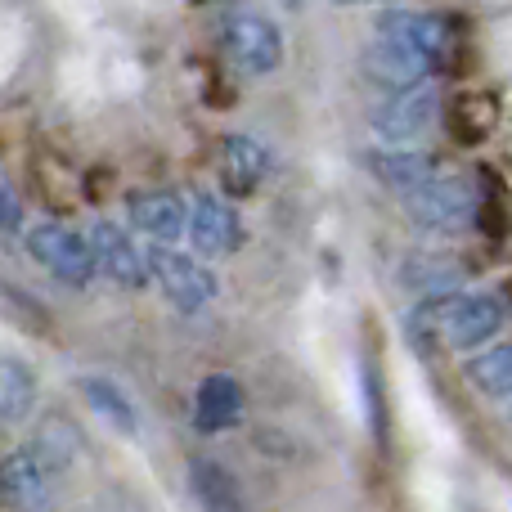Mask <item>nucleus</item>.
Segmentation results:
<instances>
[{
    "label": "nucleus",
    "instance_id": "f257e3e1",
    "mask_svg": "<svg viewBox=\"0 0 512 512\" xmlns=\"http://www.w3.org/2000/svg\"><path fill=\"white\" fill-rule=\"evenodd\" d=\"M508 324V306L495 292H441L409 315V333L441 351H477Z\"/></svg>",
    "mask_w": 512,
    "mask_h": 512
},
{
    "label": "nucleus",
    "instance_id": "f03ea898",
    "mask_svg": "<svg viewBox=\"0 0 512 512\" xmlns=\"http://www.w3.org/2000/svg\"><path fill=\"white\" fill-rule=\"evenodd\" d=\"M409 221L423 225L432 234H459L477 221V189L463 176H436L427 185H418L414 194H405Z\"/></svg>",
    "mask_w": 512,
    "mask_h": 512
},
{
    "label": "nucleus",
    "instance_id": "7ed1b4c3",
    "mask_svg": "<svg viewBox=\"0 0 512 512\" xmlns=\"http://www.w3.org/2000/svg\"><path fill=\"white\" fill-rule=\"evenodd\" d=\"M221 45L234 68L248 77H270L283 63V32L256 9H230L221 18Z\"/></svg>",
    "mask_w": 512,
    "mask_h": 512
},
{
    "label": "nucleus",
    "instance_id": "20e7f679",
    "mask_svg": "<svg viewBox=\"0 0 512 512\" xmlns=\"http://www.w3.org/2000/svg\"><path fill=\"white\" fill-rule=\"evenodd\" d=\"M378 41L400 50L405 59H414L418 68L436 72L445 59H450V27L441 23L436 14H418V9H387L378 14Z\"/></svg>",
    "mask_w": 512,
    "mask_h": 512
},
{
    "label": "nucleus",
    "instance_id": "39448f33",
    "mask_svg": "<svg viewBox=\"0 0 512 512\" xmlns=\"http://www.w3.org/2000/svg\"><path fill=\"white\" fill-rule=\"evenodd\" d=\"M436 113H441V90L427 81V86L387 95L369 113V126H373V135H378V144H387V149H405V144L423 140V135L432 131Z\"/></svg>",
    "mask_w": 512,
    "mask_h": 512
},
{
    "label": "nucleus",
    "instance_id": "423d86ee",
    "mask_svg": "<svg viewBox=\"0 0 512 512\" xmlns=\"http://www.w3.org/2000/svg\"><path fill=\"white\" fill-rule=\"evenodd\" d=\"M149 252V283H158L162 297L185 315H198L216 297V274L198 256H185L176 248H144Z\"/></svg>",
    "mask_w": 512,
    "mask_h": 512
},
{
    "label": "nucleus",
    "instance_id": "0eeeda50",
    "mask_svg": "<svg viewBox=\"0 0 512 512\" xmlns=\"http://www.w3.org/2000/svg\"><path fill=\"white\" fill-rule=\"evenodd\" d=\"M27 252H32L36 265H45L54 279L72 283V288H81V283H90L99 274L86 234H77L72 225H59V221L32 225V230H27Z\"/></svg>",
    "mask_w": 512,
    "mask_h": 512
},
{
    "label": "nucleus",
    "instance_id": "6e6552de",
    "mask_svg": "<svg viewBox=\"0 0 512 512\" xmlns=\"http://www.w3.org/2000/svg\"><path fill=\"white\" fill-rule=\"evenodd\" d=\"M54 495H59L54 490V468H45L36 459L32 445L9 450L0 459V499L14 512H54V504H59Z\"/></svg>",
    "mask_w": 512,
    "mask_h": 512
},
{
    "label": "nucleus",
    "instance_id": "1a4fd4ad",
    "mask_svg": "<svg viewBox=\"0 0 512 512\" xmlns=\"http://www.w3.org/2000/svg\"><path fill=\"white\" fill-rule=\"evenodd\" d=\"M86 243H90V252H95V270L104 274V279L122 283V288H144V283H149V252L117 221H95Z\"/></svg>",
    "mask_w": 512,
    "mask_h": 512
},
{
    "label": "nucleus",
    "instance_id": "9d476101",
    "mask_svg": "<svg viewBox=\"0 0 512 512\" xmlns=\"http://www.w3.org/2000/svg\"><path fill=\"white\" fill-rule=\"evenodd\" d=\"M185 239L194 243L198 256H225L243 243V221L225 198L216 194H194L189 203V230Z\"/></svg>",
    "mask_w": 512,
    "mask_h": 512
},
{
    "label": "nucleus",
    "instance_id": "9b49d317",
    "mask_svg": "<svg viewBox=\"0 0 512 512\" xmlns=\"http://www.w3.org/2000/svg\"><path fill=\"white\" fill-rule=\"evenodd\" d=\"M126 212H131L135 230L153 239V248H167L189 230V203L171 189H140L126 198Z\"/></svg>",
    "mask_w": 512,
    "mask_h": 512
},
{
    "label": "nucleus",
    "instance_id": "f8f14e48",
    "mask_svg": "<svg viewBox=\"0 0 512 512\" xmlns=\"http://www.w3.org/2000/svg\"><path fill=\"white\" fill-rule=\"evenodd\" d=\"M239 418H243V387H239V378H230V373H207V378L198 382V396H194L198 432L216 436V432H225V427H234Z\"/></svg>",
    "mask_w": 512,
    "mask_h": 512
},
{
    "label": "nucleus",
    "instance_id": "ddd939ff",
    "mask_svg": "<svg viewBox=\"0 0 512 512\" xmlns=\"http://www.w3.org/2000/svg\"><path fill=\"white\" fill-rule=\"evenodd\" d=\"M369 167L382 185L400 189V194H414L418 185L441 176V162H436L432 153H418V149H378L369 158Z\"/></svg>",
    "mask_w": 512,
    "mask_h": 512
},
{
    "label": "nucleus",
    "instance_id": "4468645a",
    "mask_svg": "<svg viewBox=\"0 0 512 512\" xmlns=\"http://www.w3.org/2000/svg\"><path fill=\"white\" fill-rule=\"evenodd\" d=\"M221 167H225V176H230L234 189L252 194V189L261 185L265 176H270V153H265V144L252 140V135H225Z\"/></svg>",
    "mask_w": 512,
    "mask_h": 512
},
{
    "label": "nucleus",
    "instance_id": "2eb2a0df",
    "mask_svg": "<svg viewBox=\"0 0 512 512\" xmlns=\"http://www.w3.org/2000/svg\"><path fill=\"white\" fill-rule=\"evenodd\" d=\"M364 72H369L378 86H387V95H400V90H414V86L432 81V72L418 68L414 59H405L400 50H391V45H382V41H373L369 50H364Z\"/></svg>",
    "mask_w": 512,
    "mask_h": 512
},
{
    "label": "nucleus",
    "instance_id": "dca6fc26",
    "mask_svg": "<svg viewBox=\"0 0 512 512\" xmlns=\"http://www.w3.org/2000/svg\"><path fill=\"white\" fill-rule=\"evenodd\" d=\"M189 481H194V495H198V504H203V512H243L239 481H234L230 472L221 468V463L194 459V472H189Z\"/></svg>",
    "mask_w": 512,
    "mask_h": 512
},
{
    "label": "nucleus",
    "instance_id": "f3484780",
    "mask_svg": "<svg viewBox=\"0 0 512 512\" xmlns=\"http://www.w3.org/2000/svg\"><path fill=\"white\" fill-rule=\"evenodd\" d=\"M36 405V378L23 360H0V423H23Z\"/></svg>",
    "mask_w": 512,
    "mask_h": 512
},
{
    "label": "nucleus",
    "instance_id": "a211bd4d",
    "mask_svg": "<svg viewBox=\"0 0 512 512\" xmlns=\"http://www.w3.org/2000/svg\"><path fill=\"white\" fill-rule=\"evenodd\" d=\"M468 382L486 396H512V342H499V346H486L481 355L468 360Z\"/></svg>",
    "mask_w": 512,
    "mask_h": 512
},
{
    "label": "nucleus",
    "instance_id": "6ab92c4d",
    "mask_svg": "<svg viewBox=\"0 0 512 512\" xmlns=\"http://www.w3.org/2000/svg\"><path fill=\"white\" fill-rule=\"evenodd\" d=\"M81 391H86V400L95 405V414L104 418V423H113L117 432H126V436L140 432V414H135V405L122 396V387H113L108 378H86Z\"/></svg>",
    "mask_w": 512,
    "mask_h": 512
},
{
    "label": "nucleus",
    "instance_id": "aec40b11",
    "mask_svg": "<svg viewBox=\"0 0 512 512\" xmlns=\"http://www.w3.org/2000/svg\"><path fill=\"white\" fill-rule=\"evenodd\" d=\"M0 230L5 234L23 230V198L14 194V185H9L5 176H0Z\"/></svg>",
    "mask_w": 512,
    "mask_h": 512
}]
</instances>
